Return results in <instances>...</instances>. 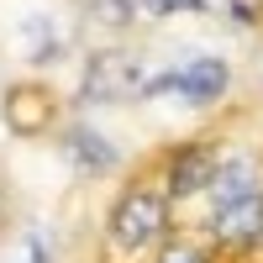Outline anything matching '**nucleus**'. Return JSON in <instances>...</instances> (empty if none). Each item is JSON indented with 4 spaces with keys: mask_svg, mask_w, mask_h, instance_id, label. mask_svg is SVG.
<instances>
[{
    "mask_svg": "<svg viewBox=\"0 0 263 263\" xmlns=\"http://www.w3.org/2000/svg\"><path fill=\"white\" fill-rule=\"evenodd\" d=\"M126 95H142V58L132 53H95L84 69V100L90 105H111Z\"/></svg>",
    "mask_w": 263,
    "mask_h": 263,
    "instance_id": "1",
    "label": "nucleus"
},
{
    "mask_svg": "<svg viewBox=\"0 0 263 263\" xmlns=\"http://www.w3.org/2000/svg\"><path fill=\"white\" fill-rule=\"evenodd\" d=\"M205 0H142L147 16H168V11H200Z\"/></svg>",
    "mask_w": 263,
    "mask_h": 263,
    "instance_id": "10",
    "label": "nucleus"
},
{
    "mask_svg": "<svg viewBox=\"0 0 263 263\" xmlns=\"http://www.w3.org/2000/svg\"><path fill=\"white\" fill-rule=\"evenodd\" d=\"M253 195H258V168H253L248 158H232V163H221V168H216V179H211L216 216H221V211H232V205H242V200H253Z\"/></svg>",
    "mask_w": 263,
    "mask_h": 263,
    "instance_id": "4",
    "label": "nucleus"
},
{
    "mask_svg": "<svg viewBox=\"0 0 263 263\" xmlns=\"http://www.w3.org/2000/svg\"><path fill=\"white\" fill-rule=\"evenodd\" d=\"M163 263H200V258H195L190 248H174V253H163Z\"/></svg>",
    "mask_w": 263,
    "mask_h": 263,
    "instance_id": "11",
    "label": "nucleus"
},
{
    "mask_svg": "<svg viewBox=\"0 0 263 263\" xmlns=\"http://www.w3.org/2000/svg\"><path fill=\"white\" fill-rule=\"evenodd\" d=\"M69 153L84 163V168H111L116 163V147L100 137V132H90V126H74L69 132Z\"/></svg>",
    "mask_w": 263,
    "mask_h": 263,
    "instance_id": "8",
    "label": "nucleus"
},
{
    "mask_svg": "<svg viewBox=\"0 0 263 263\" xmlns=\"http://www.w3.org/2000/svg\"><path fill=\"white\" fill-rule=\"evenodd\" d=\"M137 11H142V0H95V16L111 21V27H126Z\"/></svg>",
    "mask_w": 263,
    "mask_h": 263,
    "instance_id": "9",
    "label": "nucleus"
},
{
    "mask_svg": "<svg viewBox=\"0 0 263 263\" xmlns=\"http://www.w3.org/2000/svg\"><path fill=\"white\" fill-rule=\"evenodd\" d=\"M258 232H263V200H258V195L216 216V237H232V242H248V237H258Z\"/></svg>",
    "mask_w": 263,
    "mask_h": 263,
    "instance_id": "6",
    "label": "nucleus"
},
{
    "mask_svg": "<svg viewBox=\"0 0 263 263\" xmlns=\"http://www.w3.org/2000/svg\"><path fill=\"white\" fill-rule=\"evenodd\" d=\"M0 263H53V248H48V232L42 227H21L6 248H0Z\"/></svg>",
    "mask_w": 263,
    "mask_h": 263,
    "instance_id": "7",
    "label": "nucleus"
},
{
    "mask_svg": "<svg viewBox=\"0 0 263 263\" xmlns=\"http://www.w3.org/2000/svg\"><path fill=\"white\" fill-rule=\"evenodd\" d=\"M174 90H179L190 105H211L227 90V63L221 58H190L184 69H168V74L142 84V95H174Z\"/></svg>",
    "mask_w": 263,
    "mask_h": 263,
    "instance_id": "2",
    "label": "nucleus"
},
{
    "mask_svg": "<svg viewBox=\"0 0 263 263\" xmlns=\"http://www.w3.org/2000/svg\"><path fill=\"white\" fill-rule=\"evenodd\" d=\"M158 227H163V200H158V195H147V190L126 195V200L116 205V221H111L116 242H121L126 253H142L153 237H158Z\"/></svg>",
    "mask_w": 263,
    "mask_h": 263,
    "instance_id": "3",
    "label": "nucleus"
},
{
    "mask_svg": "<svg viewBox=\"0 0 263 263\" xmlns=\"http://www.w3.org/2000/svg\"><path fill=\"white\" fill-rule=\"evenodd\" d=\"M216 179V158L205 147H195V153H184V158H174V174H168V190L174 195H195V190H205Z\"/></svg>",
    "mask_w": 263,
    "mask_h": 263,
    "instance_id": "5",
    "label": "nucleus"
}]
</instances>
